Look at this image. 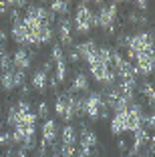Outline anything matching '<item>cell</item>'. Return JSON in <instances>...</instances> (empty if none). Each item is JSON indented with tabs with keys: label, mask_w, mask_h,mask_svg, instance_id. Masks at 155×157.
Returning a JSON list of instances; mask_svg holds the SVG:
<instances>
[{
	"label": "cell",
	"mask_w": 155,
	"mask_h": 157,
	"mask_svg": "<svg viewBox=\"0 0 155 157\" xmlns=\"http://www.w3.org/2000/svg\"><path fill=\"white\" fill-rule=\"evenodd\" d=\"M117 46L127 51V60L135 59L137 55L155 48V33L153 30H139L135 34H121L117 38Z\"/></svg>",
	"instance_id": "obj_1"
},
{
	"label": "cell",
	"mask_w": 155,
	"mask_h": 157,
	"mask_svg": "<svg viewBox=\"0 0 155 157\" xmlns=\"http://www.w3.org/2000/svg\"><path fill=\"white\" fill-rule=\"evenodd\" d=\"M117 14H119V6L115 2H109V4H101V8L95 12L93 16V26L97 28H103L107 30L109 34L115 33V20H117Z\"/></svg>",
	"instance_id": "obj_2"
},
{
	"label": "cell",
	"mask_w": 155,
	"mask_h": 157,
	"mask_svg": "<svg viewBox=\"0 0 155 157\" xmlns=\"http://www.w3.org/2000/svg\"><path fill=\"white\" fill-rule=\"evenodd\" d=\"M93 16H95V12H93L91 8H89V4H79L77 10H75V18H73V28L75 33L79 34H89L93 28Z\"/></svg>",
	"instance_id": "obj_3"
},
{
	"label": "cell",
	"mask_w": 155,
	"mask_h": 157,
	"mask_svg": "<svg viewBox=\"0 0 155 157\" xmlns=\"http://www.w3.org/2000/svg\"><path fill=\"white\" fill-rule=\"evenodd\" d=\"M107 109H109V107L105 105L101 93H97V91L89 93V97L85 99V115H87L89 119L97 121L99 117H107Z\"/></svg>",
	"instance_id": "obj_4"
},
{
	"label": "cell",
	"mask_w": 155,
	"mask_h": 157,
	"mask_svg": "<svg viewBox=\"0 0 155 157\" xmlns=\"http://www.w3.org/2000/svg\"><path fill=\"white\" fill-rule=\"evenodd\" d=\"M133 60H135V71L139 75L149 77V75L155 73V48H153V51H147V52L137 55Z\"/></svg>",
	"instance_id": "obj_5"
},
{
	"label": "cell",
	"mask_w": 155,
	"mask_h": 157,
	"mask_svg": "<svg viewBox=\"0 0 155 157\" xmlns=\"http://www.w3.org/2000/svg\"><path fill=\"white\" fill-rule=\"evenodd\" d=\"M24 81H26V73L16 71V69L6 71V73L0 75V85H2L4 91H14L18 87H24Z\"/></svg>",
	"instance_id": "obj_6"
},
{
	"label": "cell",
	"mask_w": 155,
	"mask_h": 157,
	"mask_svg": "<svg viewBox=\"0 0 155 157\" xmlns=\"http://www.w3.org/2000/svg\"><path fill=\"white\" fill-rule=\"evenodd\" d=\"M32 52L28 51V48H18L16 52H12V65L16 71H22V73H26L28 69L32 67Z\"/></svg>",
	"instance_id": "obj_7"
},
{
	"label": "cell",
	"mask_w": 155,
	"mask_h": 157,
	"mask_svg": "<svg viewBox=\"0 0 155 157\" xmlns=\"http://www.w3.org/2000/svg\"><path fill=\"white\" fill-rule=\"evenodd\" d=\"M10 34H12V40L16 42V44H20L22 48H24V46H28V30H26V26H24L22 18H16L12 22Z\"/></svg>",
	"instance_id": "obj_8"
},
{
	"label": "cell",
	"mask_w": 155,
	"mask_h": 157,
	"mask_svg": "<svg viewBox=\"0 0 155 157\" xmlns=\"http://www.w3.org/2000/svg\"><path fill=\"white\" fill-rule=\"evenodd\" d=\"M73 20H68L67 16L59 20V40H60V46H68L73 42Z\"/></svg>",
	"instance_id": "obj_9"
},
{
	"label": "cell",
	"mask_w": 155,
	"mask_h": 157,
	"mask_svg": "<svg viewBox=\"0 0 155 157\" xmlns=\"http://www.w3.org/2000/svg\"><path fill=\"white\" fill-rule=\"evenodd\" d=\"M41 133H42V143H45L46 147H48V145H52V143H55V139H56V135H59L56 121L55 119H46L45 123H42Z\"/></svg>",
	"instance_id": "obj_10"
},
{
	"label": "cell",
	"mask_w": 155,
	"mask_h": 157,
	"mask_svg": "<svg viewBox=\"0 0 155 157\" xmlns=\"http://www.w3.org/2000/svg\"><path fill=\"white\" fill-rule=\"evenodd\" d=\"M111 133L113 135L127 133V111H121L113 115V119H111Z\"/></svg>",
	"instance_id": "obj_11"
},
{
	"label": "cell",
	"mask_w": 155,
	"mask_h": 157,
	"mask_svg": "<svg viewBox=\"0 0 155 157\" xmlns=\"http://www.w3.org/2000/svg\"><path fill=\"white\" fill-rule=\"evenodd\" d=\"M75 51H77L79 59L83 60H89L93 55H97V51H99V46H97L95 40H85V42H79L77 46H75Z\"/></svg>",
	"instance_id": "obj_12"
},
{
	"label": "cell",
	"mask_w": 155,
	"mask_h": 157,
	"mask_svg": "<svg viewBox=\"0 0 155 157\" xmlns=\"http://www.w3.org/2000/svg\"><path fill=\"white\" fill-rule=\"evenodd\" d=\"M30 85H32V89H34L37 93H45L46 87H48V73H46V71H42V69H38L37 73L32 75Z\"/></svg>",
	"instance_id": "obj_13"
},
{
	"label": "cell",
	"mask_w": 155,
	"mask_h": 157,
	"mask_svg": "<svg viewBox=\"0 0 155 157\" xmlns=\"http://www.w3.org/2000/svg\"><path fill=\"white\" fill-rule=\"evenodd\" d=\"M60 145H73L77 147V141H79V135H77V129H75L73 125H64L63 129H60Z\"/></svg>",
	"instance_id": "obj_14"
},
{
	"label": "cell",
	"mask_w": 155,
	"mask_h": 157,
	"mask_svg": "<svg viewBox=\"0 0 155 157\" xmlns=\"http://www.w3.org/2000/svg\"><path fill=\"white\" fill-rule=\"evenodd\" d=\"M55 111L60 119H67V113H68V93H60L55 101Z\"/></svg>",
	"instance_id": "obj_15"
},
{
	"label": "cell",
	"mask_w": 155,
	"mask_h": 157,
	"mask_svg": "<svg viewBox=\"0 0 155 157\" xmlns=\"http://www.w3.org/2000/svg\"><path fill=\"white\" fill-rule=\"evenodd\" d=\"M73 91L75 93H85L89 91V78L85 73H77L73 78Z\"/></svg>",
	"instance_id": "obj_16"
},
{
	"label": "cell",
	"mask_w": 155,
	"mask_h": 157,
	"mask_svg": "<svg viewBox=\"0 0 155 157\" xmlns=\"http://www.w3.org/2000/svg\"><path fill=\"white\" fill-rule=\"evenodd\" d=\"M127 22L129 24H135V26H147V16L141 12H137V10H131V12L127 14Z\"/></svg>",
	"instance_id": "obj_17"
},
{
	"label": "cell",
	"mask_w": 155,
	"mask_h": 157,
	"mask_svg": "<svg viewBox=\"0 0 155 157\" xmlns=\"http://www.w3.org/2000/svg\"><path fill=\"white\" fill-rule=\"evenodd\" d=\"M14 65H12V52H8L4 48V51H0V71L2 73H6V71H12Z\"/></svg>",
	"instance_id": "obj_18"
},
{
	"label": "cell",
	"mask_w": 155,
	"mask_h": 157,
	"mask_svg": "<svg viewBox=\"0 0 155 157\" xmlns=\"http://www.w3.org/2000/svg\"><path fill=\"white\" fill-rule=\"evenodd\" d=\"M68 6H71V2H63V0H56V2H52V4H50V12L52 14H59L60 18H63V16H67L68 14Z\"/></svg>",
	"instance_id": "obj_19"
},
{
	"label": "cell",
	"mask_w": 155,
	"mask_h": 157,
	"mask_svg": "<svg viewBox=\"0 0 155 157\" xmlns=\"http://www.w3.org/2000/svg\"><path fill=\"white\" fill-rule=\"evenodd\" d=\"M37 117H41V119H50L48 117V105H46V101H41L38 103V111H37Z\"/></svg>",
	"instance_id": "obj_20"
},
{
	"label": "cell",
	"mask_w": 155,
	"mask_h": 157,
	"mask_svg": "<svg viewBox=\"0 0 155 157\" xmlns=\"http://www.w3.org/2000/svg\"><path fill=\"white\" fill-rule=\"evenodd\" d=\"M0 145L12 147V135H10V133H0Z\"/></svg>",
	"instance_id": "obj_21"
},
{
	"label": "cell",
	"mask_w": 155,
	"mask_h": 157,
	"mask_svg": "<svg viewBox=\"0 0 155 157\" xmlns=\"http://www.w3.org/2000/svg\"><path fill=\"white\" fill-rule=\"evenodd\" d=\"M145 127H147V129H151V131L155 133V113H151V115L145 117Z\"/></svg>",
	"instance_id": "obj_22"
},
{
	"label": "cell",
	"mask_w": 155,
	"mask_h": 157,
	"mask_svg": "<svg viewBox=\"0 0 155 157\" xmlns=\"http://www.w3.org/2000/svg\"><path fill=\"white\" fill-rule=\"evenodd\" d=\"M67 55H68L67 60H71V63H79V55H77V51H75V48H71Z\"/></svg>",
	"instance_id": "obj_23"
},
{
	"label": "cell",
	"mask_w": 155,
	"mask_h": 157,
	"mask_svg": "<svg viewBox=\"0 0 155 157\" xmlns=\"http://www.w3.org/2000/svg\"><path fill=\"white\" fill-rule=\"evenodd\" d=\"M135 8H137V12H143V10L147 12V8H149V2H141V0H139V2H135Z\"/></svg>",
	"instance_id": "obj_24"
},
{
	"label": "cell",
	"mask_w": 155,
	"mask_h": 157,
	"mask_svg": "<svg viewBox=\"0 0 155 157\" xmlns=\"http://www.w3.org/2000/svg\"><path fill=\"white\" fill-rule=\"evenodd\" d=\"M6 48V33L0 28V51H4Z\"/></svg>",
	"instance_id": "obj_25"
},
{
	"label": "cell",
	"mask_w": 155,
	"mask_h": 157,
	"mask_svg": "<svg viewBox=\"0 0 155 157\" xmlns=\"http://www.w3.org/2000/svg\"><path fill=\"white\" fill-rule=\"evenodd\" d=\"M139 157H151V155H139Z\"/></svg>",
	"instance_id": "obj_26"
},
{
	"label": "cell",
	"mask_w": 155,
	"mask_h": 157,
	"mask_svg": "<svg viewBox=\"0 0 155 157\" xmlns=\"http://www.w3.org/2000/svg\"><path fill=\"white\" fill-rule=\"evenodd\" d=\"M0 125H2V123H0Z\"/></svg>",
	"instance_id": "obj_27"
}]
</instances>
